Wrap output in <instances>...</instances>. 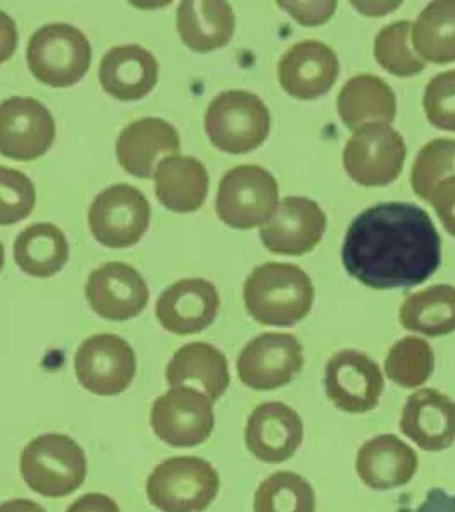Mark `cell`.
I'll return each instance as SVG.
<instances>
[{"label":"cell","instance_id":"ba28073f","mask_svg":"<svg viewBox=\"0 0 455 512\" xmlns=\"http://www.w3.org/2000/svg\"><path fill=\"white\" fill-rule=\"evenodd\" d=\"M151 208L145 194L130 184L99 192L89 210L94 238L110 248L133 247L149 228Z\"/></svg>","mask_w":455,"mask_h":512},{"label":"cell","instance_id":"83f0119b","mask_svg":"<svg viewBox=\"0 0 455 512\" xmlns=\"http://www.w3.org/2000/svg\"><path fill=\"white\" fill-rule=\"evenodd\" d=\"M403 326L430 336L449 334L455 330V290L435 286L410 296L403 304Z\"/></svg>","mask_w":455,"mask_h":512},{"label":"cell","instance_id":"44dd1931","mask_svg":"<svg viewBox=\"0 0 455 512\" xmlns=\"http://www.w3.org/2000/svg\"><path fill=\"white\" fill-rule=\"evenodd\" d=\"M159 66L155 56L138 44L117 46L107 51L99 66V82L115 99L139 100L154 90Z\"/></svg>","mask_w":455,"mask_h":512},{"label":"cell","instance_id":"7402d4cb","mask_svg":"<svg viewBox=\"0 0 455 512\" xmlns=\"http://www.w3.org/2000/svg\"><path fill=\"white\" fill-rule=\"evenodd\" d=\"M154 179L159 202L178 214L199 210L209 195V174L193 156H167L158 163Z\"/></svg>","mask_w":455,"mask_h":512},{"label":"cell","instance_id":"4316f807","mask_svg":"<svg viewBox=\"0 0 455 512\" xmlns=\"http://www.w3.org/2000/svg\"><path fill=\"white\" fill-rule=\"evenodd\" d=\"M397 438L391 439L390 450H379L377 439L366 443L362 447L357 462V471L363 483L374 490H390L399 486H405L413 478L417 468V456L406 444L397 443ZM387 444V436H385Z\"/></svg>","mask_w":455,"mask_h":512},{"label":"cell","instance_id":"603a6c76","mask_svg":"<svg viewBox=\"0 0 455 512\" xmlns=\"http://www.w3.org/2000/svg\"><path fill=\"white\" fill-rule=\"evenodd\" d=\"M401 427L423 450H443L455 440V403L435 390L418 391L407 400Z\"/></svg>","mask_w":455,"mask_h":512},{"label":"cell","instance_id":"6da1fadb","mask_svg":"<svg viewBox=\"0 0 455 512\" xmlns=\"http://www.w3.org/2000/svg\"><path fill=\"white\" fill-rule=\"evenodd\" d=\"M442 243L429 214L415 204L381 203L351 222L342 262L353 278L375 290L418 286L441 266Z\"/></svg>","mask_w":455,"mask_h":512},{"label":"cell","instance_id":"836d02e7","mask_svg":"<svg viewBox=\"0 0 455 512\" xmlns=\"http://www.w3.org/2000/svg\"><path fill=\"white\" fill-rule=\"evenodd\" d=\"M35 188L29 176L13 168H0V223L3 226L26 219L34 210Z\"/></svg>","mask_w":455,"mask_h":512},{"label":"cell","instance_id":"9c48e42d","mask_svg":"<svg viewBox=\"0 0 455 512\" xmlns=\"http://www.w3.org/2000/svg\"><path fill=\"white\" fill-rule=\"evenodd\" d=\"M214 400L195 387H171L151 408V427L171 447H195L214 430Z\"/></svg>","mask_w":455,"mask_h":512},{"label":"cell","instance_id":"ac0fdd59","mask_svg":"<svg viewBox=\"0 0 455 512\" xmlns=\"http://www.w3.org/2000/svg\"><path fill=\"white\" fill-rule=\"evenodd\" d=\"M302 438V420L285 403L259 404L247 420L246 446L262 462H285L301 446Z\"/></svg>","mask_w":455,"mask_h":512},{"label":"cell","instance_id":"4dcf8cb0","mask_svg":"<svg viewBox=\"0 0 455 512\" xmlns=\"http://www.w3.org/2000/svg\"><path fill=\"white\" fill-rule=\"evenodd\" d=\"M254 512H315L313 488L294 472H275L255 492Z\"/></svg>","mask_w":455,"mask_h":512},{"label":"cell","instance_id":"8d00e7d4","mask_svg":"<svg viewBox=\"0 0 455 512\" xmlns=\"http://www.w3.org/2000/svg\"><path fill=\"white\" fill-rule=\"evenodd\" d=\"M66 512H121L118 504L107 495L87 494L75 500Z\"/></svg>","mask_w":455,"mask_h":512},{"label":"cell","instance_id":"5bb4252c","mask_svg":"<svg viewBox=\"0 0 455 512\" xmlns=\"http://www.w3.org/2000/svg\"><path fill=\"white\" fill-rule=\"evenodd\" d=\"M86 296L101 318L125 322L142 314L149 303L150 291L146 280L130 264L109 262L91 272Z\"/></svg>","mask_w":455,"mask_h":512},{"label":"cell","instance_id":"4fadbf2b","mask_svg":"<svg viewBox=\"0 0 455 512\" xmlns=\"http://www.w3.org/2000/svg\"><path fill=\"white\" fill-rule=\"evenodd\" d=\"M405 144L382 123L366 124L355 132L345 151L351 178L365 186H382L397 178L405 160Z\"/></svg>","mask_w":455,"mask_h":512},{"label":"cell","instance_id":"f1b7e54d","mask_svg":"<svg viewBox=\"0 0 455 512\" xmlns=\"http://www.w3.org/2000/svg\"><path fill=\"white\" fill-rule=\"evenodd\" d=\"M411 36L423 58L435 63L455 60V2L430 4L419 16Z\"/></svg>","mask_w":455,"mask_h":512},{"label":"cell","instance_id":"1f68e13d","mask_svg":"<svg viewBox=\"0 0 455 512\" xmlns=\"http://www.w3.org/2000/svg\"><path fill=\"white\" fill-rule=\"evenodd\" d=\"M455 175V142L435 140L427 144L415 162L413 187L423 199H429L430 192L443 179Z\"/></svg>","mask_w":455,"mask_h":512},{"label":"cell","instance_id":"e575fe53","mask_svg":"<svg viewBox=\"0 0 455 512\" xmlns=\"http://www.w3.org/2000/svg\"><path fill=\"white\" fill-rule=\"evenodd\" d=\"M423 104L430 123L441 130L455 131V70L430 80Z\"/></svg>","mask_w":455,"mask_h":512},{"label":"cell","instance_id":"d6a6232c","mask_svg":"<svg viewBox=\"0 0 455 512\" xmlns=\"http://www.w3.org/2000/svg\"><path fill=\"white\" fill-rule=\"evenodd\" d=\"M409 22H399L386 27L375 42V55L382 66L399 76L417 74L426 64L415 58L410 50Z\"/></svg>","mask_w":455,"mask_h":512},{"label":"cell","instance_id":"3957f363","mask_svg":"<svg viewBox=\"0 0 455 512\" xmlns=\"http://www.w3.org/2000/svg\"><path fill=\"white\" fill-rule=\"evenodd\" d=\"M21 474L27 486L37 494L63 498L73 494L85 482L86 455L70 436L41 435L23 450Z\"/></svg>","mask_w":455,"mask_h":512},{"label":"cell","instance_id":"7c38bea8","mask_svg":"<svg viewBox=\"0 0 455 512\" xmlns=\"http://www.w3.org/2000/svg\"><path fill=\"white\" fill-rule=\"evenodd\" d=\"M302 346L294 335L266 332L250 340L239 355V379L257 391L286 386L302 370Z\"/></svg>","mask_w":455,"mask_h":512},{"label":"cell","instance_id":"8992f818","mask_svg":"<svg viewBox=\"0 0 455 512\" xmlns=\"http://www.w3.org/2000/svg\"><path fill=\"white\" fill-rule=\"evenodd\" d=\"M93 50L86 35L67 23L38 28L27 44V63L38 80L51 87H70L90 70Z\"/></svg>","mask_w":455,"mask_h":512},{"label":"cell","instance_id":"74e56055","mask_svg":"<svg viewBox=\"0 0 455 512\" xmlns=\"http://www.w3.org/2000/svg\"><path fill=\"white\" fill-rule=\"evenodd\" d=\"M279 7L285 8L289 14L293 15L299 23L305 26H317L333 15L334 11L314 12L313 8L317 3H278Z\"/></svg>","mask_w":455,"mask_h":512},{"label":"cell","instance_id":"5b68a950","mask_svg":"<svg viewBox=\"0 0 455 512\" xmlns=\"http://www.w3.org/2000/svg\"><path fill=\"white\" fill-rule=\"evenodd\" d=\"M270 123V111L263 100L245 90L221 92L211 100L205 115L211 143L229 154H246L262 146Z\"/></svg>","mask_w":455,"mask_h":512},{"label":"cell","instance_id":"e0dca14e","mask_svg":"<svg viewBox=\"0 0 455 512\" xmlns=\"http://www.w3.org/2000/svg\"><path fill=\"white\" fill-rule=\"evenodd\" d=\"M325 382L335 406L349 412H366L377 406L383 388L377 364L355 351H342L330 359Z\"/></svg>","mask_w":455,"mask_h":512},{"label":"cell","instance_id":"30bf717a","mask_svg":"<svg viewBox=\"0 0 455 512\" xmlns=\"http://www.w3.org/2000/svg\"><path fill=\"white\" fill-rule=\"evenodd\" d=\"M78 382L91 394L114 396L126 391L137 374V356L121 336L98 334L79 346L74 358Z\"/></svg>","mask_w":455,"mask_h":512},{"label":"cell","instance_id":"484cf974","mask_svg":"<svg viewBox=\"0 0 455 512\" xmlns=\"http://www.w3.org/2000/svg\"><path fill=\"white\" fill-rule=\"evenodd\" d=\"M70 248L61 228L53 223H34L18 235L14 259L19 268L34 278H50L69 260Z\"/></svg>","mask_w":455,"mask_h":512},{"label":"cell","instance_id":"ffe728a7","mask_svg":"<svg viewBox=\"0 0 455 512\" xmlns=\"http://www.w3.org/2000/svg\"><path fill=\"white\" fill-rule=\"evenodd\" d=\"M281 86L294 98L314 99L329 91L338 76V60L315 40L295 44L278 64Z\"/></svg>","mask_w":455,"mask_h":512},{"label":"cell","instance_id":"d590c367","mask_svg":"<svg viewBox=\"0 0 455 512\" xmlns=\"http://www.w3.org/2000/svg\"><path fill=\"white\" fill-rule=\"evenodd\" d=\"M427 200L433 204L447 231L455 236V175L439 182Z\"/></svg>","mask_w":455,"mask_h":512},{"label":"cell","instance_id":"f35d334b","mask_svg":"<svg viewBox=\"0 0 455 512\" xmlns=\"http://www.w3.org/2000/svg\"><path fill=\"white\" fill-rule=\"evenodd\" d=\"M413 512H455V495L442 488H431L425 500Z\"/></svg>","mask_w":455,"mask_h":512},{"label":"cell","instance_id":"d6986e66","mask_svg":"<svg viewBox=\"0 0 455 512\" xmlns=\"http://www.w3.org/2000/svg\"><path fill=\"white\" fill-rule=\"evenodd\" d=\"M181 139L177 128L161 118L135 120L121 132L117 140L119 164L137 178L155 175L159 159L178 155Z\"/></svg>","mask_w":455,"mask_h":512},{"label":"cell","instance_id":"7a4b0ae2","mask_svg":"<svg viewBox=\"0 0 455 512\" xmlns=\"http://www.w3.org/2000/svg\"><path fill=\"white\" fill-rule=\"evenodd\" d=\"M243 299L257 322L290 327L309 314L314 288L302 268L271 262L254 268L243 288Z\"/></svg>","mask_w":455,"mask_h":512},{"label":"cell","instance_id":"d4e9b609","mask_svg":"<svg viewBox=\"0 0 455 512\" xmlns=\"http://www.w3.org/2000/svg\"><path fill=\"white\" fill-rule=\"evenodd\" d=\"M177 27L182 42L191 50H217L233 38L234 11L221 0H186L178 6Z\"/></svg>","mask_w":455,"mask_h":512},{"label":"cell","instance_id":"8fae6325","mask_svg":"<svg viewBox=\"0 0 455 512\" xmlns=\"http://www.w3.org/2000/svg\"><path fill=\"white\" fill-rule=\"evenodd\" d=\"M54 116L34 98L11 96L0 107V151L14 160L30 162L45 155L55 140Z\"/></svg>","mask_w":455,"mask_h":512},{"label":"cell","instance_id":"ab89813d","mask_svg":"<svg viewBox=\"0 0 455 512\" xmlns=\"http://www.w3.org/2000/svg\"><path fill=\"white\" fill-rule=\"evenodd\" d=\"M0 512H46L45 508L29 499H14L5 502Z\"/></svg>","mask_w":455,"mask_h":512},{"label":"cell","instance_id":"52a82bcc","mask_svg":"<svg viewBox=\"0 0 455 512\" xmlns=\"http://www.w3.org/2000/svg\"><path fill=\"white\" fill-rule=\"evenodd\" d=\"M277 180L257 164L227 171L218 187L217 214L227 226L250 230L266 224L278 210Z\"/></svg>","mask_w":455,"mask_h":512},{"label":"cell","instance_id":"2e32d148","mask_svg":"<svg viewBox=\"0 0 455 512\" xmlns=\"http://www.w3.org/2000/svg\"><path fill=\"white\" fill-rule=\"evenodd\" d=\"M326 230V216L318 204L302 196H287L259 235L274 254L299 256L317 246Z\"/></svg>","mask_w":455,"mask_h":512},{"label":"cell","instance_id":"cb8c5ba5","mask_svg":"<svg viewBox=\"0 0 455 512\" xmlns=\"http://www.w3.org/2000/svg\"><path fill=\"white\" fill-rule=\"evenodd\" d=\"M166 378L170 387L194 384L195 388H201L215 402L229 388V362L213 344L189 343L179 348L167 364Z\"/></svg>","mask_w":455,"mask_h":512},{"label":"cell","instance_id":"f546056e","mask_svg":"<svg viewBox=\"0 0 455 512\" xmlns=\"http://www.w3.org/2000/svg\"><path fill=\"white\" fill-rule=\"evenodd\" d=\"M362 95L353 80L339 96V112L347 126L354 128L366 119L391 120L395 114L394 95L382 80L373 76H359Z\"/></svg>","mask_w":455,"mask_h":512},{"label":"cell","instance_id":"277c9868","mask_svg":"<svg viewBox=\"0 0 455 512\" xmlns=\"http://www.w3.org/2000/svg\"><path fill=\"white\" fill-rule=\"evenodd\" d=\"M219 486L218 472L207 460L175 456L155 467L146 491L162 512H203L217 498Z\"/></svg>","mask_w":455,"mask_h":512},{"label":"cell","instance_id":"9a60e30c","mask_svg":"<svg viewBox=\"0 0 455 512\" xmlns=\"http://www.w3.org/2000/svg\"><path fill=\"white\" fill-rule=\"evenodd\" d=\"M221 298L217 288L202 278L171 284L157 300V318L165 330L177 335L199 334L217 319Z\"/></svg>","mask_w":455,"mask_h":512}]
</instances>
